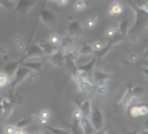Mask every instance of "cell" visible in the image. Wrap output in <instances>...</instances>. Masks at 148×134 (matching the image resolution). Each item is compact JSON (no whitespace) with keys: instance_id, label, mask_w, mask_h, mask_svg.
Instances as JSON below:
<instances>
[{"instance_id":"1","label":"cell","mask_w":148,"mask_h":134,"mask_svg":"<svg viewBox=\"0 0 148 134\" xmlns=\"http://www.w3.org/2000/svg\"><path fill=\"white\" fill-rule=\"evenodd\" d=\"M144 92H145V90L143 87H138V85H127L123 96L117 102V106H122V108L127 106L129 102H132L134 98H138L141 95H144Z\"/></svg>"},{"instance_id":"2","label":"cell","mask_w":148,"mask_h":134,"mask_svg":"<svg viewBox=\"0 0 148 134\" xmlns=\"http://www.w3.org/2000/svg\"><path fill=\"white\" fill-rule=\"evenodd\" d=\"M31 70L28 68V67L23 66V64H20V67L17 68V71L14 73L13 75V78H11V81H10V87H11V91H16L17 87L20 85L21 83H24L25 78H28L29 75H31Z\"/></svg>"},{"instance_id":"3","label":"cell","mask_w":148,"mask_h":134,"mask_svg":"<svg viewBox=\"0 0 148 134\" xmlns=\"http://www.w3.org/2000/svg\"><path fill=\"white\" fill-rule=\"evenodd\" d=\"M90 123L92 124L95 131L99 130H103V126H105V119H103V113L98 106H92L91 109V115H90Z\"/></svg>"},{"instance_id":"4","label":"cell","mask_w":148,"mask_h":134,"mask_svg":"<svg viewBox=\"0 0 148 134\" xmlns=\"http://www.w3.org/2000/svg\"><path fill=\"white\" fill-rule=\"evenodd\" d=\"M39 21H42L45 25H48V27H53V25H56L58 23V16L53 13V11H50L48 8L42 7L41 8V13H39Z\"/></svg>"},{"instance_id":"5","label":"cell","mask_w":148,"mask_h":134,"mask_svg":"<svg viewBox=\"0 0 148 134\" xmlns=\"http://www.w3.org/2000/svg\"><path fill=\"white\" fill-rule=\"evenodd\" d=\"M49 62L56 67H64L66 66V59H64V52L62 49H56L55 52H52L50 55H48Z\"/></svg>"},{"instance_id":"6","label":"cell","mask_w":148,"mask_h":134,"mask_svg":"<svg viewBox=\"0 0 148 134\" xmlns=\"http://www.w3.org/2000/svg\"><path fill=\"white\" fill-rule=\"evenodd\" d=\"M35 3H36V0H18L16 6V11L20 14H28Z\"/></svg>"},{"instance_id":"7","label":"cell","mask_w":148,"mask_h":134,"mask_svg":"<svg viewBox=\"0 0 148 134\" xmlns=\"http://www.w3.org/2000/svg\"><path fill=\"white\" fill-rule=\"evenodd\" d=\"M41 56H45V55H43L42 49L39 48V45H38V43H35V45H31V46H29V48L27 49V52H25V55L23 56V57L27 60V59L41 57Z\"/></svg>"},{"instance_id":"8","label":"cell","mask_w":148,"mask_h":134,"mask_svg":"<svg viewBox=\"0 0 148 134\" xmlns=\"http://www.w3.org/2000/svg\"><path fill=\"white\" fill-rule=\"evenodd\" d=\"M92 78H94V83L95 84L108 83L110 78H113V74H109V73L101 71V70H94L92 71Z\"/></svg>"},{"instance_id":"9","label":"cell","mask_w":148,"mask_h":134,"mask_svg":"<svg viewBox=\"0 0 148 134\" xmlns=\"http://www.w3.org/2000/svg\"><path fill=\"white\" fill-rule=\"evenodd\" d=\"M67 32L70 36H80L84 34V27H82L80 23H77V21H71L70 24H69V28H67Z\"/></svg>"},{"instance_id":"10","label":"cell","mask_w":148,"mask_h":134,"mask_svg":"<svg viewBox=\"0 0 148 134\" xmlns=\"http://www.w3.org/2000/svg\"><path fill=\"white\" fill-rule=\"evenodd\" d=\"M23 60H25V59L23 57V59H20V60H16V62L7 63L6 66L3 67V71H4V73H6L10 78H13V75H14V73L17 71V68H18V67H20V64L23 63Z\"/></svg>"},{"instance_id":"11","label":"cell","mask_w":148,"mask_h":134,"mask_svg":"<svg viewBox=\"0 0 148 134\" xmlns=\"http://www.w3.org/2000/svg\"><path fill=\"white\" fill-rule=\"evenodd\" d=\"M21 64L28 67L31 71H41L42 68H43V63H42L41 60H29V59H27V60H23Z\"/></svg>"},{"instance_id":"12","label":"cell","mask_w":148,"mask_h":134,"mask_svg":"<svg viewBox=\"0 0 148 134\" xmlns=\"http://www.w3.org/2000/svg\"><path fill=\"white\" fill-rule=\"evenodd\" d=\"M35 115H36V123H41L42 126L48 124V122H49V119H50L49 109H42V110H39V112L35 113Z\"/></svg>"},{"instance_id":"13","label":"cell","mask_w":148,"mask_h":134,"mask_svg":"<svg viewBox=\"0 0 148 134\" xmlns=\"http://www.w3.org/2000/svg\"><path fill=\"white\" fill-rule=\"evenodd\" d=\"M74 103H77V102L74 100ZM77 106L80 108V110H81V113H82V116H84V117H90L91 109H92V103H91L90 99H85V100H82L81 103H77Z\"/></svg>"},{"instance_id":"14","label":"cell","mask_w":148,"mask_h":134,"mask_svg":"<svg viewBox=\"0 0 148 134\" xmlns=\"http://www.w3.org/2000/svg\"><path fill=\"white\" fill-rule=\"evenodd\" d=\"M64 127L69 129L70 134H84L81 127V122H77V120H73L71 123H64Z\"/></svg>"},{"instance_id":"15","label":"cell","mask_w":148,"mask_h":134,"mask_svg":"<svg viewBox=\"0 0 148 134\" xmlns=\"http://www.w3.org/2000/svg\"><path fill=\"white\" fill-rule=\"evenodd\" d=\"M74 45V39L73 36H70V35H67V36H62V39H60V45H59V49H62L63 52H66V50L71 49V46Z\"/></svg>"},{"instance_id":"16","label":"cell","mask_w":148,"mask_h":134,"mask_svg":"<svg viewBox=\"0 0 148 134\" xmlns=\"http://www.w3.org/2000/svg\"><path fill=\"white\" fill-rule=\"evenodd\" d=\"M129 29H130V23L127 18H123L122 21L117 23V34L122 35V36H126L129 34Z\"/></svg>"},{"instance_id":"17","label":"cell","mask_w":148,"mask_h":134,"mask_svg":"<svg viewBox=\"0 0 148 134\" xmlns=\"http://www.w3.org/2000/svg\"><path fill=\"white\" fill-rule=\"evenodd\" d=\"M38 45H39V48L42 49V52H43V55H45V56H48V55H50L52 52H55L56 49H59L58 46H53V45L49 43L46 39H45V41H39L38 42Z\"/></svg>"},{"instance_id":"18","label":"cell","mask_w":148,"mask_h":134,"mask_svg":"<svg viewBox=\"0 0 148 134\" xmlns=\"http://www.w3.org/2000/svg\"><path fill=\"white\" fill-rule=\"evenodd\" d=\"M122 13H123V6H122V3L113 1V3L109 6V10H108V14H109V16H119V14H122Z\"/></svg>"},{"instance_id":"19","label":"cell","mask_w":148,"mask_h":134,"mask_svg":"<svg viewBox=\"0 0 148 134\" xmlns=\"http://www.w3.org/2000/svg\"><path fill=\"white\" fill-rule=\"evenodd\" d=\"M34 122H36V115L34 113V115H31V116H27L24 117V119H21V120H18L16 123L17 127H21V129H25L27 126H29L31 123H34Z\"/></svg>"},{"instance_id":"20","label":"cell","mask_w":148,"mask_h":134,"mask_svg":"<svg viewBox=\"0 0 148 134\" xmlns=\"http://www.w3.org/2000/svg\"><path fill=\"white\" fill-rule=\"evenodd\" d=\"M81 127H82L84 134H94L95 133V130H94L92 124L90 123V119H88V117H82L81 119Z\"/></svg>"},{"instance_id":"21","label":"cell","mask_w":148,"mask_h":134,"mask_svg":"<svg viewBox=\"0 0 148 134\" xmlns=\"http://www.w3.org/2000/svg\"><path fill=\"white\" fill-rule=\"evenodd\" d=\"M24 129H21V127H17L16 124H7L4 127V134H25Z\"/></svg>"},{"instance_id":"22","label":"cell","mask_w":148,"mask_h":134,"mask_svg":"<svg viewBox=\"0 0 148 134\" xmlns=\"http://www.w3.org/2000/svg\"><path fill=\"white\" fill-rule=\"evenodd\" d=\"M45 130H48L50 134H70L69 129H63V127H52L49 124H45Z\"/></svg>"},{"instance_id":"23","label":"cell","mask_w":148,"mask_h":134,"mask_svg":"<svg viewBox=\"0 0 148 134\" xmlns=\"http://www.w3.org/2000/svg\"><path fill=\"white\" fill-rule=\"evenodd\" d=\"M13 42H14V45L17 46L18 50H24L25 48H27V45H25V42H24V38H23L21 34H16L14 38H13Z\"/></svg>"},{"instance_id":"24","label":"cell","mask_w":148,"mask_h":134,"mask_svg":"<svg viewBox=\"0 0 148 134\" xmlns=\"http://www.w3.org/2000/svg\"><path fill=\"white\" fill-rule=\"evenodd\" d=\"M98 21H99L98 16H92V17H90V18L85 20V24L82 25V27H84V29H91V28H94L95 25L98 24Z\"/></svg>"},{"instance_id":"25","label":"cell","mask_w":148,"mask_h":134,"mask_svg":"<svg viewBox=\"0 0 148 134\" xmlns=\"http://www.w3.org/2000/svg\"><path fill=\"white\" fill-rule=\"evenodd\" d=\"M78 53H80V56H92V55H94V50H92L91 43L82 45L81 48L78 49Z\"/></svg>"},{"instance_id":"26","label":"cell","mask_w":148,"mask_h":134,"mask_svg":"<svg viewBox=\"0 0 148 134\" xmlns=\"http://www.w3.org/2000/svg\"><path fill=\"white\" fill-rule=\"evenodd\" d=\"M88 6H90V1H88V0H75L73 8L75 11H82V10H85Z\"/></svg>"},{"instance_id":"27","label":"cell","mask_w":148,"mask_h":134,"mask_svg":"<svg viewBox=\"0 0 148 134\" xmlns=\"http://www.w3.org/2000/svg\"><path fill=\"white\" fill-rule=\"evenodd\" d=\"M10 81H11V78L1 70L0 71V88H6L7 85H10Z\"/></svg>"},{"instance_id":"28","label":"cell","mask_w":148,"mask_h":134,"mask_svg":"<svg viewBox=\"0 0 148 134\" xmlns=\"http://www.w3.org/2000/svg\"><path fill=\"white\" fill-rule=\"evenodd\" d=\"M97 85V94L105 96L108 92H109V87H108V83H99V84H95Z\"/></svg>"},{"instance_id":"29","label":"cell","mask_w":148,"mask_h":134,"mask_svg":"<svg viewBox=\"0 0 148 134\" xmlns=\"http://www.w3.org/2000/svg\"><path fill=\"white\" fill-rule=\"evenodd\" d=\"M60 39H62V36H60L59 34L53 32V34H50L49 38H48L46 41L49 42V43H52L53 46H58V48H59V45H60Z\"/></svg>"},{"instance_id":"30","label":"cell","mask_w":148,"mask_h":134,"mask_svg":"<svg viewBox=\"0 0 148 134\" xmlns=\"http://www.w3.org/2000/svg\"><path fill=\"white\" fill-rule=\"evenodd\" d=\"M105 34H106L108 38H113L116 34H117V23H113V24H112L106 29V32H105Z\"/></svg>"},{"instance_id":"31","label":"cell","mask_w":148,"mask_h":134,"mask_svg":"<svg viewBox=\"0 0 148 134\" xmlns=\"http://www.w3.org/2000/svg\"><path fill=\"white\" fill-rule=\"evenodd\" d=\"M82 113L81 110H80V108L77 106V103H74V110H73V120H77V122H81L82 119Z\"/></svg>"},{"instance_id":"32","label":"cell","mask_w":148,"mask_h":134,"mask_svg":"<svg viewBox=\"0 0 148 134\" xmlns=\"http://www.w3.org/2000/svg\"><path fill=\"white\" fill-rule=\"evenodd\" d=\"M129 115L132 117H140V109H138V105H134L130 108L129 110Z\"/></svg>"},{"instance_id":"33","label":"cell","mask_w":148,"mask_h":134,"mask_svg":"<svg viewBox=\"0 0 148 134\" xmlns=\"http://www.w3.org/2000/svg\"><path fill=\"white\" fill-rule=\"evenodd\" d=\"M91 46H92V50H94V53H98L99 50L103 49V46H105V45H103L102 42H92V43H91Z\"/></svg>"},{"instance_id":"34","label":"cell","mask_w":148,"mask_h":134,"mask_svg":"<svg viewBox=\"0 0 148 134\" xmlns=\"http://www.w3.org/2000/svg\"><path fill=\"white\" fill-rule=\"evenodd\" d=\"M138 109H140V116H148V105L145 103L138 105Z\"/></svg>"},{"instance_id":"35","label":"cell","mask_w":148,"mask_h":134,"mask_svg":"<svg viewBox=\"0 0 148 134\" xmlns=\"http://www.w3.org/2000/svg\"><path fill=\"white\" fill-rule=\"evenodd\" d=\"M0 6H3V7H7V8H11V7H13V4H11V1H10V0H0Z\"/></svg>"},{"instance_id":"36","label":"cell","mask_w":148,"mask_h":134,"mask_svg":"<svg viewBox=\"0 0 148 134\" xmlns=\"http://www.w3.org/2000/svg\"><path fill=\"white\" fill-rule=\"evenodd\" d=\"M138 68H140L141 71L144 73V75H145V80L148 81V66H140Z\"/></svg>"},{"instance_id":"37","label":"cell","mask_w":148,"mask_h":134,"mask_svg":"<svg viewBox=\"0 0 148 134\" xmlns=\"http://www.w3.org/2000/svg\"><path fill=\"white\" fill-rule=\"evenodd\" d=\"M7 52H8V48L6 45L0 46V53H1V56H7Z\"/></svg>"},{"instance_id":"38","label":"cell","mask_w":148,"mask_h":134,"mask_svg":"<svg viewBox=\"0 0 148 134\" xmlns=\"http://www.w3.org/2000/svg\"><path fill=\"white\" fill-rule=\"evenodd\" d=\"M55 3L59 4V6H62V7H64L69 4V0H55Z\"/></svg>"},{"instance_id":"39","label":"cell","mask_w":148,"mask_h":134,"mask_svg":"<svg viewBox=\"0 0 148 134\" xmlns=\"http://www.w3.org/2000/svg\"><path fill=\"white\" fill-rule=\"evenodd\" d=\"M137 59H138V56H137L136 53H132V55L129 56V62H136Z\"/></svg>"},{"instance_id":"40","label":"cell","mask_w":148,"mask_h":134,"mask_svg":"<svg viewBox=\"0 0 148 134\" xmlns=\"http://www.w3.org/2000/svg\"><path fill=\"white\" fill-rule=\"evenodd\" d=\"M1 117H3V105H1V96H0V122H1Z\"/></svg>"},{"instance_id":"41","label":"cell","mask_w":148,"mask_h":134,"mask_svg":"<svg viewBox=\"0 0 148 134\" xmlns=\"http://www.w3.org/2000/svg\"><path fill=\"white\" fill-rule=\"evenodd\" d=\"M127 134H147V131H127Z\"/></svg>"},{"instance_id":"42","label":"cell","mask_w":148,"mask_h":134,"mask_svg":"<svg viewBox=\"0 0 148 134\" xmlns=\"http://www.w3.org/2000/svg\"><path fill=\"white\" fill-rule=\"evenodd\" d=\"M32 134H45V130H36V131H34Z\"/></svg>"},{"instance_id":"43","label":"cell","mask_w":148,"mask_h":134,"mask_svg":"<svg viewBox=\"0 0 148 134\" xmlns=\"http://www.w3.org/2000/svg\"><path fill=\"white\" fill-rule=\"evenodd\" d=\"M144 57H145V59L148 60V48L145 49V52H144Z\"/></svg>"},{"instance_id":"44","label":"cell","mask_w":148,"mask_h":134,"mask_svg":"<svg viewBox=\"0 0 148 134\" xmlns=\"http://www.w3.org/2000/svg\"><path fill=\"white\" fill-rule=\"evenodd\" d=\"M67 20H69V21L71 23V21H73V16H69V17H67Z\"/></svg>"},{"instance_id":"45","label":"cell","mask_w":148,"mask_h":134,"mask_svg":"<svg viewBox=\"0 0 148 134\" xmlns=\"http://www.w3.org/2000/svg\"><path fill=\"white\" fill-rule=\"evenodd\" d=\"M10 1H11V3H17L18 0H10Z\"/></svg>"},{"instance_id":"46","label":"cell","mask_w":148,"mask_h":134,"mask_svg":"<svg viewBox=\"0 0 148 134\" xmlns=\"http://www.w3.org/2000/svg\"><path fill=\"white\" fill-rule=\"evenodd\" d=\"M145 127L148 129V119H147V122H145Z\"/></svg>"},{"instance_id":"47","label":"cell","mask_w":148,"mask_h":134,"mask_svg":"<svg viewBox=\"0 0 148 134\" xmlns=\"http://www.w3.org/2000/svg\"><path fill=\"white\" fill-rule=\"evenodd\" d=\"M145 131H147V134H148V129H147V130H145Z\"/></svg>"},{"instance_id":"48","label":"cell","mask_w":148,"mask_h":134,"mask_svg":"<svg viewBox=\"0 0 148 134\" xmlns=\"http://www.w3.org/2000/svg\"><path fill=\"white\" fill-rule=\"evenodd\" d=\"M50 1H55V0H50Z\"/></svg>"},{"instance_id":"49","label":"cell","mask_w":148,"mask_h":134,"mask_svg":"<svg viewBox=\"0 0 148 134\" xmlns=\"http://www.w3.org/2000/svg\"><path fill=\"white\" fill-rule=\"evenodd\" d=\"M0 134H4V133H0Z\"/></svg>"},{"instance_id":"50","label":"cell","mask_w":148,"mask_h":134,"mask_svg":"<svg viewBox=\"0 0 148 134\" xmlns=\"http://www.w3.org/2000/svg\"><path fill=\"white\" fill-rule=\"evenodd\" d=\"M147 66H148V63H147Z\"/></svg>"}]
</instances>
